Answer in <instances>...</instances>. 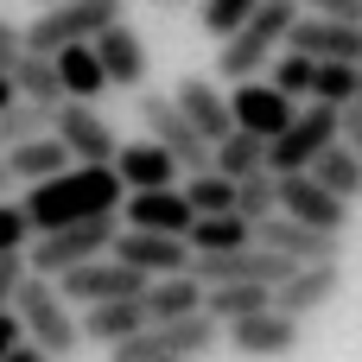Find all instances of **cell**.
Instances as JSON below:
<instances>
[{"label": "cell", "instance_id": "cell-1", "mask_svg": "<svg viewBox=\"0 0 362 362\" xmlns=\"http://www.w3.org/2000/svg\"><path fill=\"white\" fill-rule=\"evenodd\" d=\"M115 204H121V178L108 165H64V172L25 185V197H19L32 235L64 229V223H83V216H115Z\"/></svg>", "mask_w": 362, "mask_h": 362}, {"label": "cell", "instance_id": "cell-2", "mask_svg": "<svg viewBox=\"0 0 362 362\" xmlns=\"http://www.w3.org/2000/svg\"><path fill=\"white\" fill-rule=\"evenodd\" d=\"M293 19H299L293 0H261L229 38H216V76H223V83H248V76H261V70L286 51Z\"/></svg>", "mask_w": 362, "mask_h": 362}, {"label": "cell", "instance_id": "cell-3", "mask_svg": "<svg viewBox=\"0 0 362 362\" xmlns=\"http://www.w3.org/2000/svg\"><path fill=\"white\" fill-rule=\"evenodd\" d=\"M13 318H19V331H25V344H38L51 362H70L76 356V305L57 293V280H45V274H25L19 280V293H13Z\"/></svg>", "mask_w": 362, "mask_h": 362}, {"label": "cell", "instance_id": "cell-4", "mask_svg": "<svg viewBox=\"0 0 362 362\" xmlns=\"http://www.w3.org/2000/svg\"><path fill=\"white\" fill-rule=\"evenodd\" d=\"M210 350H216V318L210 312H191V318L140 325L134 337L108 344V362H204Z\"/></svg>", "mask_w": 362, "mask_h": 362}, {"label": "cell", "instance_id": "cell-5", "mask_svg": "<svg viewBox=\"0 0 362 362\" xmlns=\"http://www.w3.org/2000/svg\"><path fill=\"white\" fill-rule=\"evenodd\" d=\"M115 229H121L115 216H83V223H64V229H45V235H32V242H25V274H45V280H57V274L83 267V261L108 255Z\"/></svg>", "mask_w": 362, "mask_h": 362}, {"label": "cell", "instance_id": "cell-6", "mask_svg": "<svg viewBox=\"0 0 362 362\" xmlns=\"http://www.w3.org/2000/svg\"><path fill=\"white\" fill-rule=\"evenodd\" d=\"M115 19H127V0H51L19 38H25V51H64V45H89L102 25H115Z\"/></svg>", "mask_w": 362, "mask_h": 362}, {"label": "cell", "instance_id": "cell-7", "mask_svg": "<svg viewBox=\"0 0 362 362\" xmlns=\"http://www.w3.org/2000/svg\"><path fill=\"white\" fill-rule=\"evenodd\" d=\"M337 140V108H325V102H305V108H293V121L267 140V172L274 178H286V172H305L325 146Z\"/></svg>", "mask_w": 362, "mask_h": 362}, {"label": "cell", "instance_id": "cell-8", "mask_svg": "<svg viewBox=\"0 0 362 362\" xmlns=\"http://www.w3.org/2000/svg\"><path fill=\"white\" fill-rule=\"evenodd\" d=\"M140 127H146L153 146H165V153L178 159V172H204V165H210V140L178 115V102H172L165 89H140Z\"/></svg>", "mask_w": 362, "mask_h": 362}, {"label": "cell", "instance_id": "cell-9", "mask_svg": "<svg viewBox=\"0 0 362 362\" xmlns=\"http://www.w3.org/2000/svg\"><path fill=\"white\" fill-rule=\"evenodd\" d=\"M185 274H191L197 286H280V280L293 274V261L248 242V248H223V255H191Z\"/></svg>", "mask_w": 362, "mask_h": 362}, {"label": "cell", "instance_id": "cell-10", "mask_svg": "<svg viewBox=\"0 0 362 362\" xmlns=\"http://www.w3.org/2000/svg\"><path fill=\"white\" fill-rule=\"evenodd\" d=\"M45 134L70 153V165H108L115 146H121L115 127H108V115H95V102H57Z\"/></svg>", "mask_w": 362, "mask_h": 362}, {"label": "cell", "instance_id": "cell-11", "mask_svg": "<svg viewBox=\"0 0 362 362\" xmlns=\"http://www.w3.org/2000/svg\"><path fill=\"white\" fill-rule=\"evenodd\" d=\"M337 293H344V261H305V267H293L274 293H267V305L280 312V318H318L325 305H337Z\"/></svg>", "mask_w": 362, "mask_h": 362}, {"label": "cell", "instance_id": "cell-12", "mask_svg": "<svg viewBox=\"0 0 362 362\" xmlns=\"http://www.w3.org/2000/svg\"><path fill=\"white\" fill-rule=\"evenodd\" d=\"M299 344H305V325L280 318L274 305H261L248 318H229V350L248 362H286V356H299Z\"/></svg>", "mask_w": 362, "mask_h": 362}, {"label": "cell", "instance_id": "cell-13", "mask_svg": "<svg viewBox=\"0 0 362 362\" xmlns=\"http://www.w3.org/2000/svg\"><path fill=\"white\" fill-rule=\"evenodd\" d=\"M286 51L312 64H362V19H331V13H299L286 32Z\"/></svg>", "mask_w": 362, "mask_h": 362}, {"label": "cell", "instance_id": "cell-14", "mask_svg": "<svg viewBox=\"0 0 362 362\" xmlns=\"http://www.w3.org/2000/svg\"><path fill=\"white\" fill-rule=\"evenodd\" d=\"M57 293H64L70 305H102V299H140V293H146V274H140V267H121L115 255H95V261H83V267L57 274Z\"/></svg>", "mask_w": 362, "mask_h": 362}, {"label": "cell", "instance_id": "cell-15", "mask_svg": "<svg viewBox=\"0 0 362 362\" xmlns=\"http://www.w3.org/2000/svg\"><path fill=\"white\" fill-rule=\"evenodd\" d=\"M248 242L255 248H267V255H286L293 267H305V261H344V235H325V229H305V223H293V216H261L255 229H248Z\"/></svg>", "mask_w": 362, "mask_h": 362}, {"label": "cell", "instance_id": "cell-16", "mask_svg": "<svg viewBox=\"0 0 362 362\" xmlns=\"http://www.w3.org/2000/svg\"><path fill=\"white\" fill-rule=\"evenodd\" d=\"M280 216H293V223H305V229H325V235H344V229H350V204L331 197L312 172H286V178H280Z\"/></svg>", "mask_w": 362, "mask_h": 362}, {"label": "cell", "instance_id": "cell-17", "mask_svg": "<svg viewBox=\"0 0 362 362\" xmlns=\"http://www.w3.org/2000/svg\"><path fill=\"white\" fill-rule=\"evenodd\" d=\"M115 223L121 229H159V235H185L197 223V210L185 204L178 185H159V191H121L115 204Z\"/></svg>", "mask_w": 362, "mask_h": 362}, {"label": "cell", "instance_id": "cell-18", "mask_svg": "<svg viewBox=\"0 0 362 362\" xmlns=\"http://www.w3.org/2000/svg\"><path fill=\"white\" fill-rule=\"evenodd\" d=\"M293 95H280L267 76H248V83H235L229 89V127H242V134H261V140H274L286 121H293Z\"/></svg>", "mask_w": 362, "mask_h": 362}, {"label": "cell", "instance_id": "cell-19", "mask_svg": "<svg viewBox=\"0 0 362 362\" xmlns=\"http://www.w3.org/2000/svg\"><path fill=\"white\" fill-rule=\"evenodd\" d=\"M108 255H115L121 267H140L146 280H153V274H185V267H191V242H185V235H159V229H115Z\"/></svg>", "mask_w": 362, "mask_h": 362}, {"label": "cell", "instance_id": "cell-20", "mask_svg": "<svg viewBox=\"0 0 362 362\" xmlns=\"http://www.w3.org/2000/svg\"><path fill=\"white\" fill-rule=\"evenodd\" d=\"M89 51H95V64H102V76H108V89H140L146 83V38L127 25V19H115V25H102L95 38H89Z\"/></svg>", "mask_w": 362, "mask_h": 362}, {"label": "cell", "instance_id": "cell-21", "mask_svg": "<svg viewBox=\"0 0 362 362\" xmlns=\"http://www.w3.org/2000/svg\"><path fill=\"white\" fill-rule=\"evenodd\" d=\"M108 172L121 178V191H159V185H178V159L153 140H121Z\"/></svg>", "mask_w": 362, "mask_h": 362}, {"label": "cell", "instance_id": "cell-22", "mask_svg": "<svg viewBox=\"0 0 362 362\" xmlns=\"http://www.w3.org/2000/svg\"><path fill=\"white\" fill-rule=\"evenodd\" d=\"M172 102H178V115H185L204 140H223V134H229V89H223L216 76H185V83L172 89Z\"/></svg>", "mask_w": 362, "mask_h": 362}, {"label": "cell", "instance_id": "cell-23", "mask_svg": "<svg viewBox=\"0 0 362 362\" xmlns=\"http://www.w3.org/2000/svg\"><path fill=\"white\" fill-rule=\"evenodd\" d=\"M146 325V312H140V299H102V305H83L76 312V337L83 344H121V337H134Z\"/></svg>", "mask_w": 362, "mask_h": 362}, {"label": "cell", "instance_id": "cell-24", "mask_svg": "<svg viewBox=\"0 0 362 362\" xmlns=\"http://www.w3.org/2000/svg\"><path fill=\"white\" fill-rule=\"evenodd\" d=\"M0 165H6V185H13V178H19V185H38V178L64 172V165H70V153H64L51 134H32V140L0 146Z\"/></svg>", "mask_w": 362, "mask_h": 362}, {"label": "cell", "instance_id": "cell-25", "mask_svg": "<svg viewBox=\"0 0 362 362\" xmlns=\"http://www.w3.org/2000/svg\"><path fill=\"white\" fill-rule=\"evenodd\" d=\"M140 312H146V325H159V318H191V312H204V286H197L191 274H153L146 293H140Z\"/></svg>", "mask_w": 362, "mask_h": 362}, {"label": "cell", "instance_id": "cell-26", "mask_svg": "<svg viewBox=\"0 0 362 362\" xmlns=\"http://www.w3.org/2000/svg\"><path fill=\"white\" fill-rule=\"evenodd\" d=\"M51 70H57L64 102H95V95L108 89V76H102V64H95L89 45H64V51H51Z\"/></svg>", "mask_w": 362, "mask_h": 362}, {"label": "cell", "instance_id": "cell-27", "mask_svg": "<svg viewBox=\"0 0 362 362\" xmlns=\"http://www.w3.org/2000/svg\"><path fill=\"white\" fill-rule=\"evenodd\" d=\"M6 83H13V95H19V102H38V108H57V102H64L57 70H51V57H45V51H19V57L6 64Z\"/></svg>", "mask_w": 362, "mask_h": 362}, {"label": "cell", "instance_id": "cell-28", "mask_svg": "<svg viewBox=\"0 0 362 362\" xmlns=\"http://www.w3.org/2000/svg\"><path fill=\"white\" fill-rule=\"evenodd\" d=\"M210 165H216L223 178L267 172V140H261V134H242V127H229L223 140H210Z\"/></svg>", "mask_w": 362, "mask_h": 362}, {"label": "cell", "instance_id": "cell-29", "mask_svg": "<svg viewBox=\"0 0 362 362\" xmlns=\"http://www.w3.org/2000/svg\"><path fill=\"white\" fill-rule=\"evenodd\" d=\"M305 172H312L331 197H344V204H356V197H362V165H356V153H350L344 140H331V146H325Z\"/></svg>", "mask_w": 362, "mask_h": 362}, {"label": "cell", "instance_id": "cell-30", "mask_svg": "<svg viewBox=\"0 0 362 362\" xmlns=\"http://www.w3.org/2000/svg\"><path fill=\"white\" fill-rule=\"evenodd\" d=\"M185 242H191V255H223V248H248V223H242L235 210H223V216H197V223L185 229Z\"/></svg>", "mask_w": 362, "mask_h": 362}, {"label": "cell", "instance_id": "cell-31", "mask_svg": "<svg viewBox=\"0 0 362 362\" xmlns=\"http://www.w3.org/2000/svg\"><path fill=\"white\" fill-rule=\"evenodd\" d=\"M191 185H185V204L197 210V216H223V210H235V178H223L216 165H204V172H185Z\"/></svg>", "mask_w": 362, "mask_h": 362}, {"label": "cell", "instance_id": "cell-32", "mask_svg": "<svg viewBox=\"0 0 362 362\" xmlns=\"http://www.w3.org/2000/svg\"><path fill=\"white\" fill-rule=\"evenodd\" d=\"M280 210V178L274 172H248V178H235V216L255 229L261 216H274Z\"/></svg>", "mask_w": 362, "mask_h": 362}, {"label": "cell", "instance_id": "cell-33", "mask_svg": "<svg viewBox=\"0 0 362 362\" xmlns=\"http://www.w3.org/2000/svg\"><path fill=\"white\" fill-rule=\"evenodd\" d=\"M305 102L350 108V102H356V64H312V89H305Z\"/></svg>", "mask_w": 362, "mask_h": 362}, {"label": "cell", "instance_id": "cell-34", "mask_svg": "<svg viewBox=\"0 0 362 362\" xmlns=\"http://www.w3.org/2000/svg\"><path fill=\"white\" fill-rule=\"evenodd\" d=\"M51 127V108H38V102H6L0 108V146H13V140H32V134H45Z\"/></svg>", "mask_w": 362, "mask_h": 362}, {"label": "cell", "instance_id": "cell-35", "mask_svg": "<svg viewBox=\"0 0 362 362\" xmlns=\"http://www.w3.org/2000/svg\"><path fill=\"white\" fill-rule=\"evenodd\" d=\"M280 95H293V102H305V89H312V57H299V51H280L267 70H261Z\"/></svg>", "mask_w": 362, "mask_h": 362}, {"label": "cell", "instance_id": "cell-36", "mask_svg": "<svg viewBox=\"0 0 362 362\" xmlns=\"http://www.w3.org/2000/svg\"><path fill=\"white\" fill-rule=\"evenodd\" d=\"M255 6L261 0H197V25H204V38H229Z\"/></svg>", "mask_w": 362, "mask_h": 362}, {"label": "cell", "instance_id": "cell-37", "mask_svg": "<svg viewBox=\"0 0 362 362\" xmlns=\"http://www.w3.org/2000/svg\"><path fill=\"white\" fill-rule=\"evenodd\" d=\"M32 242V223H25V210H19V197H6L0 191V255H13V248H25Z\"/></svg>", "mask_w": 362, "mask_h": 362}, {"label": "cell", "instance_id": "cell-38", "mask_svg": "<svg viewBox=\"0 0 362 362\" xmlns=\"http://www.w3.org/2000/svg\"><path fill=\"white\" fill-rule=\"evenodd\" d=\"M19 280H25V248H13V255H0V305H13V293H19Z\"/></svg>", "mask_w": 362, "mask_h": 362}, {"label": "cell", "instance_id": "cell-39", "mask_svg": "<svg viewBox=\"0 0 362 362\" xmlns=\"http://www.w3.org/2000/svg\"><path fill=\"white\" fill-rule=\"evenodd\" d=\"M337 140L356 153V165H362V102H350V108H337Z\"/></svg>", "mask_w": 362, "mask_h": 362}, {"label": "cell", "instance_id": "cell-40", "mask_svg": "<svg viewBox=\"0 0 362 362\" xmlns=\"http://www.w3.org/2000/svg\"><path fill=\"white\" fill-rule=\"evenodd\" d=\"M299 13H331V19H362V0H293Z\"/></svg>", "mask_w": 362, "mask_h": 362}, {"label": "cell", "instance_id": "cell-41", "mask_svg": "<svg viewBox=\"0 0 362 362\" xmlns=\"http://www.w3.org/2000/svg\"><path fill=\"white\" fill-rule=\"evenodd\" d=\"M19 51H25V38H19V25H13V19L0 13V70H6V64H13Z\"/></svg>", "mask_w": 362, "mask_h": 362}, {"label": "cell", "instance_id": "cell-42", "mask_svg": "<svg viewBox=\"0 0 362 362\" xmlns=\"http://www.w3.org/2000/svg\"><path fill=\"white\" fill-rule=\"evenodd\" d=\"M13 344H25V331H19V318H13V305H0V356H6Z\"/></svg>", "mask_w": 362, "mask_h": 362}, {"label": "cell", "instance_id": "cell-43", "mask_svg": "<svg viewBox=\"0 0 362 362\" xmlns=\"http://www.w3.org/2000/svg\"><path fill=\"white\" fill-rule=\"evenodd\" d=\"M0 362H51V356H45L38 344H13V350H6V356H0Z\"/></svg>", "mask_w": 362, "mask_h": 362}, {"label": "cell", "instance_id": "cell-44", "mask_svg": "<svg viewBox=\"0 0 362 362\" xmlns=\"http://www.w3.org/2000/svg\"><path fill=\"white\" fill-rule=\"evenodd\" d=\"M6 102H13V83H6V70H0V108H6Z\"/></svg>", "mask_w": 362, "mask_h": 362}, {"label": "cell", "instance_id": "cell-45", "mask_svg": "<svg viewBox=\"0 0 362 362\" xmlns=\"http://www.w3.org/2000/svg\"><path fill=\"white\" fill-rule=\"evenodd\" d=\"M146 6H197V0H146Z\"/></svg>", "mask_w": 362, "mask_h": 362}, {"label": "cell", "instance_id": "cell-46", "mask_svg": "<svg viewBox=\"0 0 362 362\" xmlns=\"http://www.w3.org/2000/svg\"><path fill=\"white\" fill-rule=\"evenodd\" d=\"M356 102H362V64H356Z\"/></svg>", "mask_w": 362, "mask_h": 362}, {"label": "cell", "instance_id": "cell-47", "mask_svg": "<svg viewBox=\"0 0 362 362\" xmlns=\"http://www.w3.org/2000/svg\"><path fill=\"white\" fill-rule=\"evenodd\" d=\"M38 6H51V0H38Z\"/></svg>", "mask_w": 362, "mask_h": 362}]
</instances>
